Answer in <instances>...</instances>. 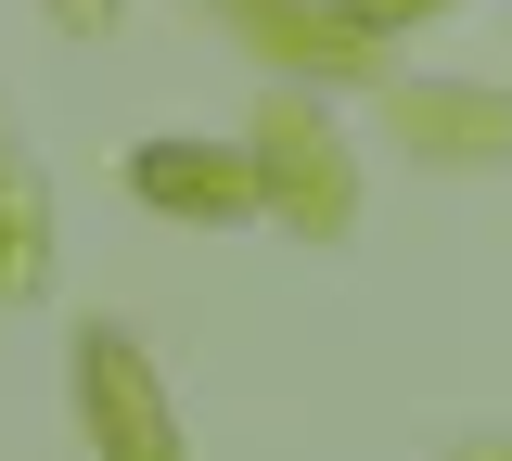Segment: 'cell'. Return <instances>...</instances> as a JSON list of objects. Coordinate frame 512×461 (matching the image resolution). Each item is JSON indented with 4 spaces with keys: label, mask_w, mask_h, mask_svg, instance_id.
<instances>
[{
    "label": "cell",
    "mask_w": 512,
    "mask_h": 461,
    "mask_svg": "<svg viewBox=\"0 0 512 461\" xmlns=\"http://www.w3.org/2000/svg\"><path fill=\"white\" fill-rule=\"evenodd\" d=\"M77 397H90V436H116V461H167V423H154V385H141L128 333L77 346Z\"/></svg>",
    "instance_id": "obj_1"
},
{
    "label": "cell",
    "mask_w": 512,
    "mask_h": 461,
    "mask_svg": "<svg viewBox=\"0 0 512 461\" xmlns=\"http://www.w3.org/2000/svg\"><path fill=\"white\" fill-rule=\"evenodd\" d=\"M141 193L180 205V218H231L244 205V167L231 154H141Z\"/></svg>",
    "instance_id": "obj_2"
}]
</instances>
